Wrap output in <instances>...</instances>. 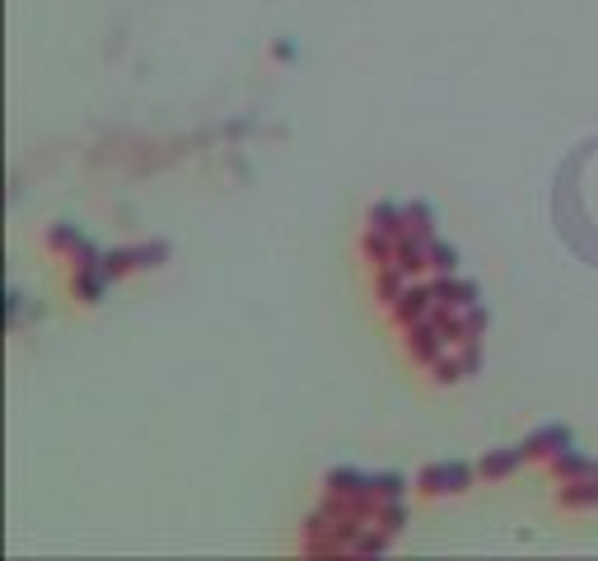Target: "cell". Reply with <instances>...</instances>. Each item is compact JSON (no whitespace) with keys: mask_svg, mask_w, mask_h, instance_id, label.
Segmentation results:
<instances>
[{"mask_svg":"<svg viewBox=\"0 0 598 561\" xmlns=\"http://www.w3.org/2000/svg\"><path fill=\"white\" fill-rule=\"evenodd\" d=\"M477 370H482V337H458V342L430 365V379H435V384H463V379H472Z\"/></svg>","mask_w":598,"mask_h":561,"instance_id":"cell-1","label":"cell"},{"mask_svg":"<svg viewBox=\"0 0 598 561\" xmlns=\"http://www.w3.org/2000/svg\"><path fill=\"white\" fill-rule=\"evenodd\" d=\"M393 314H398L402 328H412V323H421V318H430V314H444V300L435 295V281H412L407 295L393 304Z\"/></svg>","mask_w":598,"mask_h":561,"instance_id":"cell-2","label":"cell"},{"mask_svg":"<svg viewBox=\"0 0 598 561\" xmlns=\"http://www.w3.org/2000/svg\"><path fill=\"white\" fill-rule=\"evenodd\" d=\"M416 281V272H407L398 258H388V262H374V290H379V300L393 309V304L407 295V286Z\"/></svg>","mask_w":598,"mask_h":561,"instance_id":"cell-3","label":"cell"},{"mask_svg":"<svg viewBox=\"0 0 598 561\" xmlns=\"http://www.w3.org/2000/svg\"><path fill=\"white\" fill-rule=\"evenodd\" d=\"M463 487H472V468H468V463H430L426 473H421V491H430V496L463 491Z\"/></svg>","mask_w":598,"mask_h":561,"instance_id":"cell-4","label":"cell"},{"mask_svg":"<svg viewBox=\"0 0 598 561\" xmlns=\"http://www.w3.org/2000/svg\"><path fill=\"white\" fill-rule=\"evenodd\" d=\"M566 445H570L566 426H542L538 435H528V440H524V454H528V459H538V454H561Z\"/></svg>","mask_w":598,"mask_h":561,"instance_id":"cell-5","label":"cell"},{"mask_svg":"<svg viewBox=\"0 0 598 561\" xmlns=\"http://www.w3.org/2000/svg\"><path fill=\"white\" fill-rule=\"evenodd\" d=\"M524 459H528L524 445H519V449H491V454H482V463H477V473H482V477H510Z\"/></svg>","mask_w":598,"mask_h":561,"instance_id":"cell-6","label":"cell"},{"mask_svg":"<svg viewBox=\"0 0 598 561\" xmlns=\"http://www.w3.org/2000/svg\"><path fill=\"white\" fill-rule=\"evenodd\" d=\"M108 281H113V272H108L103 262L80 267V272H75V295H80V300H99L103 290H108Z\"/></svg>","mask_w":598,"mask_h":561,"instance_id":"cell-7","label":"cell"},{"mask_svg":"<svg viewBox=\"0 0 598 561\" xmlns=\"http://www.w3.org/2000/svg\"><path fill=\"white\" fill-rule=\"evenodd\" d=\"M552 468L556 477H566V482H575V477H594V459H580L575 449H561V454H552Z\"/></svg>","mask_w":598,"mask_h":561,"instance_id":"cell-8","label":"cell"},{"mask_svg":"<svg viewBox=\"0 0 598 561\" xmlns=\"http://www.w3.org/2000/svg\"><path fill=\"white\" fill-rule=\"evenodd\" d=\"M561 505H570V510L598 505V477H575L570 487H561Z\"/></svg>","mask_w":598,"mask_h":561,"instance_id":"cell-9","label":"cell"},{"mask_svg":"<svg viewBox=\"0 0 598 561\" xmlns=\"http://www.w3.org/2000/svg\"><path fill=\"white\" fill-rule=\"evenodd\" d=\"M426 267H430L435 276H454V272H458V253H454V244H444V239H430Z\"/></svg>","mask_w":598,"mask_h":561,"instance_id":"cell-10","label":"cell"},{"mask_svg":"<svg viewBox=\"0 0 598 561\" xmlns=\"http://www.w3.org/2000/svg\"><path fill=\"white\" fill-rule=\"evenodd\" d=\"M594 477H598V459H594Z\"/></svg>","mask_w":598,"mask_h":561,"instance_id":"cell-11","label":"cell"}]
</instances>
